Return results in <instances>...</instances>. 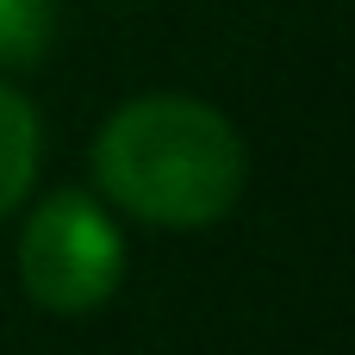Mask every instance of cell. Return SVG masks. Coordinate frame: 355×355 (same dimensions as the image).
Wrapping results in <instances>:
<instances>
[{"label": "cell", "instance_id": "cell-1", "mask_svg": "<svg viewBox=\"0 0 355 355\" xmlns=\"http://www.w3.org/2000/svg\"><path fill=\"white\" fill-rule=\"evenodd\" d=\"M100 193L162 231L218 225L250 181V150L237 125L187 94H137L94 137Z\"/></svg>", "mask_w": 355, "mask_h": 355}, {"label": "cell", "instance_id": "cell-2", "mask_svg": "<svg viewBox=\"0 0 355 355\" xmlns=\"http://www.w3.org/2000/svg\"><path fill=\"white\" fill-rule=\"evenodd\" d=\"M19 281L56 318L106 306L125 281V237L106 206L81 187H56L19 231Z\"/></svg>", "mask_w": 355, "mask_h": 355}, {"label": "cell", "instance_id": "cell-3", "mask_svg": "<svg viewBox=\"0 0 355 355\" xmlns=\"http://www.w3.org/2000/svg\"><path fill=\"white\" fill-rule=\"evenodd\" d=\"M37 150H44V131H37L31 100L0 81V218L31 193V181H37Z\"/></svg>", "mask_w": 355, "mask_h": 355}, {"label": "cell", "instance_id": "cell-4", "mask_svg": "<svg viewBox=\"0 0 355 355\" xmlns=\"http://www.w3.org/2000/svg\"><path fill=\"white\" fill-rule=\"evenodd\" d=\"M56 37V0H0V69H37Z\"/></svg>", "mask_w": 355, "mask_h": 355}]
</instances>
